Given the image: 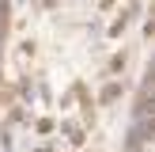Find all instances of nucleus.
Returning a JSON list of instances; mask_svg holds the SVG:
<instances>
[{
  "label": "nucleus",
  "instance_id": "f257e3e1",
  "mask_svg": "<svg viewBox=\"0 0 155 152\" xmlns=\"http://www.w3.org/2000/svg\"><path fill=\"white\" fill-rule=\"evenodd\" d=\"M148 152H155V144H148Z\"/></svg>",
  "mask_w": 155,
  "mask_h": 152
}]
</instances>
